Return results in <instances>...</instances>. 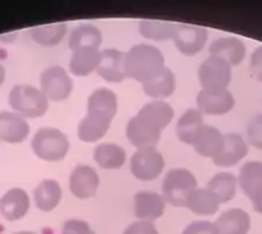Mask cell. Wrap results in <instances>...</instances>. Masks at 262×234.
Listing matches in <instances>:
<instances>
[{"instance_id":"cell-1","label":"cell","mask_w":262,"mask_h":234,"mask_svg":"<svg viewBox=\"0 0 262 234\" xmlns=\"http://www.w3.org/2000/svg\"><path fill=\"white\" fill-rule=\"evenodd\" d=\"M165 57L157 47L138 44L126 53V76L145 84L156 79L165 70Z\"/></svg>"},{"instance_id":"cell-2","label":"cell","mask_w":262,"mask_h":234,"mask_svg":"<svg viewBox=\"0 0 262 234\" xmlns=\"http://www.w3.org/2000/svg\"><path fill=\"white\" fill-rule=\"evenodd\" d=\"M9 104L22 117L37 119L47 113L49 100L37 88L19 84L12 88L9 93Z\"/></svg>"},{"instance_id":"cell-3","label":"cell","mask_w":262,"mask_h":234,"mask_svg":"<svg viewBox=\"0 0 262 234\" xmlns=\"http://www.w3.org/2000/svg\"><path fill=\"white\" fill-rule=\"evenodd\" d=\"M32 151L40 160L58 162L67 156L70 140L64 133L55 127H41L34 135L31 143Z\"/></svg>"},{"instance_id":"cell-4","label":"cell","mask_w":262,"mask_h":234,"mask_svg":"<svg viewBox=\"0 0 262 234\" xmlns=\"http://www.w3.org/2000/svg\"><path fill=\"white\" fill-rule=\"evenodd\" d=\"M196 189V179L186 168H172L162 183V196L175 207H185L186 200Z\"/></svg>"},{"instance_id":"cell-5","label":"cell","mask_w":262,"mask_h":234,"mask_svg":"<svg viewBox=\"0 0 262 234\" xmlns=\"http://www.w3.org/2000/svg\"><path fill=\"white\" fill-rule=\"evenodd\" d=\"M40 88L48 100L63 102L71 95L74 81L63 67L52 66L45 69L40 75Z\"/></svg>"},{"instance_id":"cell-6","label":"cell","mask_w":262,"mask_h":234,"mask_svg":"<svg viewBox=\"0 0 262 234\" xmlns=\"http://www.w3.org/2000/svg\"><path fill=\"white\" fill-rule=\"evenodd\" d=\"M162 129L156 122L140 115L138 112L126 126V137L131 145L138 150H147V148H156L160 142Z\"/></svg>"},{"instance_id":"cell-7","label":"cell","mask_w":262,"mask_h":234,"mask_svg":"<svg viewBox=\"0 0 262 234\" xmlns=\"http://www.w3.org/2000/svg\"><path fill=\"white\" fill-rule=\"evenodd\" d=\"M198 80L203 90L226 89L231 80V66L223 58L210 55L200 66Z\"/></svg>"},{"instance_id":"cell-8","label":"cell","mask_w":262,"mask_h":234,"mask_svg":"<svg viewBox=\"0 0 262 234\" xmlns=\"http://www.w3.org/2000/svg\"><path fill=\"white\" fill-rule=\"evenodd\" d=\"M165 165V158L156 148L138 150L130 160V171L138 180L150 182L160 177Z\"/></svg>"},{"instance_id":"cell-9","label":"cell","mask_w":262,"mask_h":234,"mask_svg":"<svg viewBox=\"0 0 262 234\" xmlns=\"http://www.w3.org/2000/svg\"><path fill=\"white\" fill-rule=\"evenodd\" d=\"M208 39L207 30L194 25H176L172 40L184 55H195L205 48Z\"/></svg>"},{"instance_id":"cell-10","label":"cell","mask_w":262,"mask_h":234,"mask_svg":"<svg viewBox=\"0 0 262 234\" xmlns=\"http://www.w3.org/2000/svg\"><path fill=\"white\" fill-rule=\"evenodd\" d=\"M100 180L99 175L88 165H79L72 170L70 177V190L75 197L86 200L97 195Z\"/></svg>"},{"instance_id":"cell-11","label":"cell","mask_w":262,"mask_h":234,"mask_svg":"<svg viewBox=\"0 0 262 234\" xmlns=\"http://www.w3.org/2000/svg\"><path fill=\"white\" fill-rule=\"evenodd\" d=\"M198 110L206 115H225L235 105V99L228 89L201 90L196 97Z\"/></svg>"},{"instance_id":"cell-12","label":"cell","mask_w":262,"mask_h":234,"mask_svg":"<svg viewBox=\"0 0 262 234\" xmlns=\"http://www.w3.org/2000/svg\"><path fill=\"white\" fill-rule=\"evenodd\" d=\"M247 155H248V145L243 138L236 133H228L224 135L221 150L212 158V161L219 167H231L241 162Z\"/></svg>"},{"instance_id":"cell-13","label":"cell","mask_w":262,"mask_h":234,"mask_svg":"<svg viewBox=\"0 0 262 234\" xmlns=\"http://www.w3.org/2000/svg\"><path fill=\"white\" fill-rule=\"evenodd\" d=\"M113 117L98 111H88L77 126V135L85 143H94L107 134Z\"/></svg>"},{"instance_id":"cell-14","label":"cell","mask_w":262,"mask_h":234,"mask_svg":"<svg viewBox=\"0 0 262 234\" xmlns=\"http://www.w3.org/2000/svg\"><path fill=\"white\" fill-rule=\"evenodd\" d=\"M134 210L139 220H157L165 214L166 200L157 192L140 190L134 197Z\"/></svg>"},{"instance_id":"cell-15","label":"cell","mask_w":262,"mask_h":234,"mask_svg":"<svg viewBox=\"0 0 262 234\" xmlns=\"http://www.w3.org/2000/svg\"><path fill=\"white\" fill-rule=\"evenodd\" d=\"M126 53L117 49H104L100 54V62L97 72L108 82H121L126 79L125 70Z\"/></svg>"},{"instance_id":"cell-16","label":"cell","mask_w":262,"mask_h":234,"mask_svg":"<svg viewBox=\"0 0 262 234\" xmlns=\"http://www.w3.org/2000/svg\"><path fill=\"white\" fill-rule=\"evenodd\" d=\"M30 134L29 122L14 112H0V139L6 143L17 144L27 139Z\"/></svg>"},{"instance_id":"cell-17","label":"cell","mask_w":262,"mask_h":234,"mask_svg":"<svg viewBox=\"0 0 262 234\" xmlns=\"http://www.w3.org/2000/svg\"><path fill=\"white\" fill-rule=\"evenodd\" d=\"M29 195L21 188H12L0 198V214L6 220H19L29 212Z\"/></svg>"},{"instance_id":"cell-18","label":"cell","mask_w":262,"mask_h":234,"mask_svg":"<svg viewBox=\"0 0 262 234\" xmlns=\"http://www.w3.org/2000/svg\"><path fill=\"white\" fill-rule=\"evenodd\" d=\"M210 54L223 58L230 66H238L246 57V47L238 37H220L210 45Z\"/></svg>"},{"instance_id":"cell-19","label":"cell","mask_w":262,"mask_h":234,"mask_svg":"<svg viewBox=\"0 0 262 234\" xmlns=\"http://www.w3.org/2000/svg\"><path fill=\"white\" fill-rule=\"evenodd\" d=\"M215 226L219 234H248L251 218L242 208H230L221 214Z\"/></svg>"},{"instance_id":"cell-20","label":"cell","mask_w":262,"mask_h":234,"mask_svg":"<svg viewBox=\"0 0 262 234\" xmlns=\"http://www.w3.org/2000/svg\"><path fill=\"white\" fill-rule=\"evenodd\" d=\"M203 125H205L203 113L198 108L186 110L176 125V134L179 140L185 144L193 145Z\"/></svg>"},{"instance_id":"cell-21","label":"cell","mask_w":262,"mask_h":234,"mask_svg":"<svg viewBox=\"0 0 262 234\" xmlns=\"http://www.w3.org/2000/svg\"><path fill=\"white\" fill-rule=\"evenodd\" d=\"M220 205V200H219L215 193H212L207 188L206 189L196 188L186 200L185 207L189 208L195 215L210 216L217 212Z\"/></svg>"},{"instance_id":"cell-22","label":"cell","mask_w":262,"mask_h":234,"mask_svg":"<svg viewBox=\"0 0 262 234\" xmlns=\"http://www.w3.org/2000/svg\"><path fill=\"white\" fill-rule=\"evenodd\" d=\"M35 205L44 212H50L62 200V188L57 180H42L34 190Z\"/></svg>"},{"instance_id":"cell-23","label":"cell","mask_w":262,"mask_h":234,"mask_svg":"<svg viewBox=\"0 0 262 234\" xmlns=\"http://www.w3.org/2000/svg\"><path fill=\"white\" fill-rule=\"evenodd\" d=\"M224 135L217 127L205 124L201 129L200 134L194 142L193 148L198 155L203 157L213 158L219 153L223 145Z\"/></svg>"},{"instance_id":"cell-24","label":"cell","mask_w":262,"mask_h":234,"mask_svg":"<svg viewBox=\"0 0 262 234\" xmlns=\"http://www.w3.org/2000/svg\"><path fill=\"white\" fill-rule=\"evenodd\" d=\"M100 54L102 52L95 48L75 50L72 53L71 61H70V71L75 76H88L98 69V65L100 62Z\"/></svg>"},{"instance_id":"cell-25","label":"cell","mask_w":262,"mask_h":234,"mask_svg":"<svg viewBox=\"0 0 262 234\" xmlns=\"http://www.w3.org/2000/svg\"><path fill=\"white\" fill-rule=\"evenodd\" d=\"M94 160L105 170H116L126 162V152L115 143H103L95 147Z\"/></svg>"},{"instance_id":"cell-26","label":"cell","mask_w":262,"mask_h":234,"mask_svg":"<svg viewBox=\"0 0 262 234\" xmlns=\"http://www.w3.org/2000/svg\"><path fill=\"white\" fill-rule=\"evenodd\" d=\"M238 183L241 189L248 198L262 189V162L249 161L244 163L239 173Z\"/></svg>"},{"instance_id":"cell-27","label":"cell","mask_w":262,"mask_h":234,"mask_svg":"<svg viewBox=\"0 0 262 234\" xmlns=\"http://www.w3.org/2000/svg\"><path fill=\"white\" fill-rule=\"evenodd\" d=\"M100 44H102V32L93 25L77 26L70 35L69 47L72 52L77 49H86V48L99 49Z\"/></svg>"},{"instance_id":"cell-28","label":"cell","mask_w":262,"mask_h":234,"mask_svg":"<svg viewBox=\"0 0 262 234\" xmlns=\"http://www.w3.org/2000/svg\"><path fill=\"white\" fill-rule=\"evenodd\" d=\"M176 88V79L173 72L168 67L163 70L161 75H158L156 79L143 84V90L149 97L156 98L160 100L161 98H167L172 95Z\"/></svg>"},{"instance_id":"cell-29","label":"cell","mask_w":262,"mask_h":234,"mask_svg":"<svg viewBox=\"0 0 262 234\" xmlns=\"http://www.w3.org/2000/svg\"><path fill=\"white\" fill-rule=\"evenodd\" d=\"M236 178L230 173H219L211 178L208 182L207 189L215 193L221 203H226L235 197L236 193Z\"/></svg>"},{"instance_id":"cell-30","label":"cell","mask_w":262,"mask_h":234,"mask_svg":"<svg viewBox=\"0 0 262 234\" xmlns=\"http://www.w3.org/2000/svg\"><path fill=\"white\" fill-rule=\"evenodd\" d=\"M88 111H98L115 117L117 112V97L111 89L99 88L88 98Z\"/></svg>"},{"instance_id":"cell-31","label":"cell","mask_w":262,"mask_h":234,"mask_svg":"<svg viewBox=\"0 0 262 234\" xmlns=\"http://www.w3.org/2000/svg\"><path fill=\"white\" fill-rule=\"evenodd\" d=\"M67 32V25L54 24L45 25V26H36L31 29L32 40L42 47H55L59 44Z\"/></svg>"},{"instance_id":"cell-32","label":"cell","mask_w":262,"mask_h":234,"mask_svg":"<svg viewBox=\"0 0 262 234\" xmlns=\"http://www.w3.org/2000/svg\"><path fill=\"white\" fill-rule=\"evenodd\" d=\"M175 27L176 25L171 22L143 19L139 22V34L156 41H166V40L172 39Z\"/></svg>"},{"instance_id":"cell-33","label":"cell","mask_w":262,"mask_h":234,"mask_svg":"<svg viewBox=\"0 0 262 234\" xmlns=\"http://www.w3.org/2000/svg\"><path fill=\"white\" fill-rule=\"evenodd\" d=\"M139 113L147 116L148 119L155 121L161 129H165L173 119V110L168 103L163 102V100H153V102L147 103Z\"/></svg>"},{"instance_id":"cell-34","label":"cell","mask_w":262,"mask_h":234,"mask_svg":"<svg viewBox=\"0 0 262 234\" xmlns=\"http://www.w3.org/2000/svg\"><path fill=\"white\" fill-rule=\"evenodd\" d=\"M248 140L253 147L262 150V113L253 117L249 122Z\"/></svg>"},{"instance_id":"cell-35","label":"cell","mask_w":262,"mask_h":234,"mask_svg":"<svg viewBox=\"0 0 262 234\" xmlns=\"http://www.w3.org/2000/svg\"><path fill=\"white\" fill-rule=\"evenodd\" d=\"M62 233L64 234H95L92 226L84 220H79V219H71L67 220L63 224Z\"/></svg>"},{"instance_id":"cell-36","label":"cell","mask_w":262,"mask_h":234,"mask_svg":"<svg viewBox=\"0 0 262 234\" xmlns=\"http://www.w3.org/2000/svg\"><path fill=\"white\" fill-rule=\"evenodd\" d=\"M183 234H219L215 224L206 220H196L184 229Z\"/></svg>"},{"instance_id":"cell-37","label":"cell","mask_w":262,"mask_h":234,"mask_svg":"<svg viewBox=\"0 0 262 234\" xmlns=\"http://www.w3.org/2000/svg\"><path fill=\"white\" fill-rule=\"evenodd\" d=\"M122 234H158V230L152 221L139 220L130 224Z\"/></svg>"},{"instance_id":"cell-38","label":"cell","mask_w":262,"mask_h":234,"mask_svg":"<svg viewBox=\"0 0 262 234\" xmlns=\"http://www.w3.org/2000/svg\"><path fill=\"white\" fill-rule=\"evenodd\" d=\"M251 72L262 82V47H258L251 55Z\"/></svg>"},{"instance_id":"cell-39","label":"cell","mask_w":262,"mask_h":234,"mask_svg":"<svg viewBox=\"0 0 262 234\" xmlns=\"http://www.w3.org/2000/svg\"><path fill=\"white\" fill-rule=\"evenodd\" d=\"M249 200H251L252 206H253V210L262 215V189H259L258 192H257L256 195L252 196Z\"/></svg>"},{"instance_id":"cell-40","label":"cell","mask_w":262,"mask_h":234,"mask_svg":"<svg viewBox=\"0 0 262 234\" xmlns=\"http://www.w3.org/2000/svg\"><path fill=\"white\" fill-rule=\"evenodd\" d=\"M4 80H6V69H4L3 65H0V87L4 82Z\"/></svg>"},{"instance_id":"cell-41","label":"cell","mask_w":262,"mask_h":234,"mask_svg":"<svg viewBox=\"0 0 262 234\" xmlns=\"http://www.w3.org/2000/svg\"><path fill=\"white\" fill-rule=\"evenodd\" d=\"M14 234H36L34 231H18V233H14Z\"/></svg>"},{"instance_id":"cell-42","label":"cell","mask_w":262,"mask_h":234,"mask_svg":"<svg viewBox=\"0 0 262 234\" xmlns=\"http://www.w3.org/2000/svg\"><path fill=\"white\" fill-rule=\"evenodd\" d=\"M62 234H64V233H62Z\"/></svg>"}]
</instances>
